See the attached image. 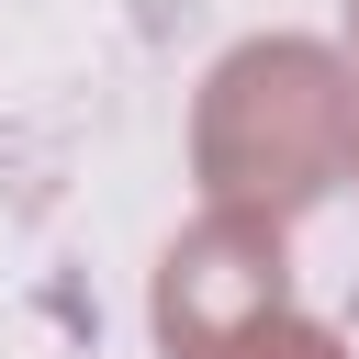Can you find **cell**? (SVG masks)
Here are the masks:
<instances>
[{
    "label": "cell",
    "mask_w": 359,
    "mask_h": 359,
    "mask_svg": "<svg viewBox=\"0 0 359 359\" xmlns=\"http://www.w3.org/2000/svg\"><path fill=\"white\" fill-rule=\"evenodd\" d=\"M236 359H337L325 337H303V325H247L236 337Z\"/></svg>",
    "instance_id": "obj_1"
}]
</instances>
